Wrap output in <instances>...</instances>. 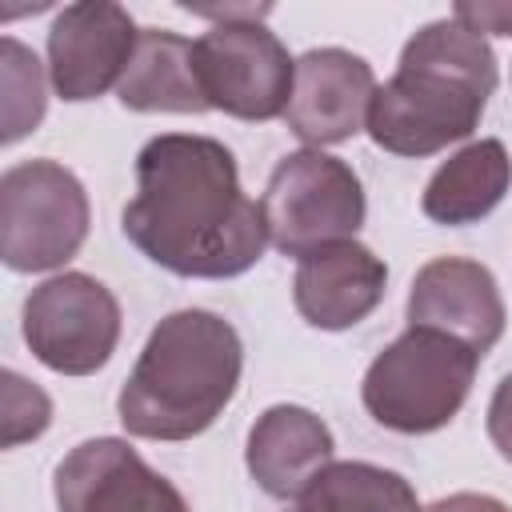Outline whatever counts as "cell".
<instances>
[{
  "label": "cell",
  "mask_w": 512,
  "mask_h": 512,
  "mask_svg": "<svg viewBox=\"0 0 512 512\" xmlns=\"http://www.w3.org/2000/svg\"><path fill=\"white\" fill-rule=\"evenodd\" d=\"M124 236L160 268L192 280L248 272L268 244L264 208L244 196L236 156L212 136L164 132L136 156Z\"/></svg>",
  "instance_id": "cell-1"
},
{
  "label": "cell",
  "mask_w": 512,
  "mask_h": 512,
  "mask_svg": "<svg viewBox=\"0 0 512 512\" xmlns=\"http://www.w3.org/2000/svg\"><path fill=\"white\" fill-rule=\"evenodd\" d=\"M492 92L488 40L452 16L432 20L404 44L392 80L376 88L368 136L392 156H432L476 132Z\"/></svg>",
  "instance_id": "cell-2"
},
{
  "label": "cell",
  "mask_w": 512,
  "mask_h": 512,
  "mask_svg": "<svg viewBox=\"0 0 512 512\" xmlns=\"http://www.w3.org/2000/svg\"><path fill=\"white\" fill-rule=\"evenodd\" d=\"M244 348L236 328L204 308L164 316L128 372L116 412L140 440H192L236 396Z\"/></svg>",
  "instance_id": "cell-3"
},
{
  "label": "cell",
  "mask_w": 512,
  "mask_h": 512,
  "mask_svg": "<svg viewBox=\"0 0 512 512\" xmlns=\"http://www.w3.org/2000/svg\"><path fill=\"white\" fill-rule=\"evenodd\" d=\"M480 352L436 332L412 328L400 332L364 372L360 400L368 416L392 432L424 436L444 428L468 400L476 380Z\"/></svg>",
  "instance_id": "cell-4"
},
{
  "label": "cell",
  "mask_w": 512,
  "mask_h": 512,
  "mask_svg": "<svg viewBox=\"0 0 512 512\" xmlns=\"http://www.w3.org/2000/svg\"><path fill=\"white\" fill-rule=\"evenodd\" d=\"M260 208L268 240L296 260L316 248L356 240L368 216L360 176L340 156H328L320 148L288 152L272 168Z\"/></svg>",
  "instance_id": "cell-5"
},
{
  "label": "cell",
  "mask_w": 512,
  "mask_h": 512,
  "mask_svg": "<svg viewBox=\"0 0 512 512\" xmlns=\"http://www.w3.org/2000/svg\"><path fill=\"white\" fill-rule=\"evenodd\" d=\"M88 192L56 160H24L0 176V256L12 272L68 264L88 240Z\"/></svg>",
  "instance_id": "cell-6"
},
{
  "label": "cell",
  "mask_w": 512,
  "mask_h": 512,
  "mask_svg": "<svg viewBox=\"0 0 512 512\" xmlns=\"http://www.w3.org/2000/svg\"><path fill=\"white\" fill-rule=\"evenodd\" d=\"M192 56L208 108L236 120H276L288 112L296 60L260 20L212 24L192 40Z\"/></svg>",
  "instance_id": "cell-7"
},
{
  "label": "cell",
  "mask_w": 512,
  "mask_h": 512,
  "mask_svg": "<svg viewBox=\"0 0 512 512\" xmlns=\"http://www.w3.org/2000/svg\"><path fill=\"white\" fill-rule=\"evenodd\" d=\"M120 340V304L88 272H60L24 300V344L60 376H92Z\"/></svg>",
  "instance_id": "cell-8"
},
{
  "label": "cell",
  "mask_w": 512,
  "mask_h": 512,
  "mask_svg": "<svg viewBox=\"0 0 512 512\" xmlns=\"http://www.w3.org/2000/svg\"><path fill=\"white\" fill-rule=\"evenodd\" d=\"M52 492L60 512H192L180 488L120 436L76 444L56 464Z\"/></svg>",
  "instance_id": "cell-9"
},
{
  "label": "cell",
  "mask_w": 512,
  "mask_h": 512,
  "mask_svg": "<svg viewBox=\"0 0 512 512\" xmlns=\"http://www.w3.org/2000/svg\"><path fill=\"white\" fill-rule=\"evenodd\" d=\"M140 28L112 0H80L56 12L48 28V76L60 100L80 104L124 80Z\"/></svg>",
  "instance_id": "cell-10"
},
{
  "label": "cell",
  "mask_w": 512,
  "mask_h": 512,
  "mask_svg": "<svg viewBox=\"0 0 512 512\" xmlns=\"http://www.w3.org/2000/svg\"><path fill=\"white\" fill-rule=\"evenodd\" d=\"M376 96L372 64L348 48H312L296 60V84L288 100V128L312 144H344L368 128V108Z\"/></svg>",
  "instance_id": "cell-11"
},
{
  "label": "cell",
  "mask_w": 512,
  "mask_h": 512,
  "mask_svg": "<svg viewBox=\"0 0 512 512\" xmlns=\"http://www.w3.org/2000/svg\"><path fill=\"white\" fill-rule=\"evenodd\" d=\"M504 300L496 276L468 256L428 260L408 292V324L436 328L472 352H488L504 336Z\"/></svg>",
  "instance_id": "cell-12"
},
{
  "label": "cell",
  "mask_w": 512,
  "mask_h": 512,
  "mask_svg": "<svg viewBox=\"0 0 512 512\" xmlns=\"http://www.w3.org/2000/svg\"><path fill=\"white\" fill-rule=\"evenodd\" d=\"M388 288V264L360 240H340L300 256L292 276L296 312L324 332H344L376 312Z\"/></svg>",
  "instance_id": "cell-13"
},
{
  "label": "cell",
  "mask_w": 512,
  "mask_h": 512,
  "mask_svg": "<svg viewBox=\"0 0 512 512\" xmlns=\"http://www.w3.org/2000/svg\"><path fill=\"white\" fill-rule=\"evenodd\" d=\"M332 452L336 440L316 412L300 404H272L264 416H256L244 460L268 496L292 500L332 464Z\"/></svg>",
  "instance_id": "cell-14"
},
{
  "label": "cell",
  "mask_w": 512,
  "mask_h": 512,
  "mask_svg": "<svg viewBox=\"0 0 512 512\" xmlns=\"http://www.w3.org/2000/svg\"><path fill=\"white\" fill-rule=\"evenodd\" d=\"M116 96L132 112H180V116L208 112V100L196 76L192 40L168 28H144L128 72L116 84Z\"/></svg>",
  "instance_id": "cell-15"
},
{
  "label": "cell",
  "mask_w": 512,
  "mask_h": 512,
  "mask_svg": "<svg viewBox=\"0 0 512 512\" xmlns=\"http://www.w3.org/2000/svg\"><path fill=\"white\" fill-rule=\"evenodd\" d=\"M512 184V156L500 140H472L452 152L424 184L420 208L436 224H476L484 220Z\"/></svg>",
  "instance_id": "cell-16"
},
{
  "label": "cell",
  "mask_w": 512,
  "mask_h": 512,
  "mask_svg": "<svg viewBox=\"0 0 512 512\" xmlns=\"http://www.w3.org/2000/svg\"><path fill=\"white\" fill-rule=\"evenodd\" d=\"M300 512H424L412 484L368 460H332L304 492Z\"/></svg>",
  "instance_id": "cell-17"
},
{
  "label": "cell",
  "mask_w": 512,
  "mask_h": 512,
  "mask_svg": "<svg viewBox=\"0 0 512 512\" xmlns=\"http://www.w3.org/2000/svg\"><path fill=\"white\" fill-rule=\"evenodd\" d=\"M0 84H4V128L0 140L16 144L44 120V72L36 52H28L20 40H0Z\"/></svg>",
  "instance_id": "cell-18"
},
{
  "label": "cell",
  "mask_w": 512,
  "mask_h": 512,
  "mask_svg": "<svg viewBox=\"0 0 512 512\" xmlns=\"http://www.w3.org/2000/svg\"><path fill=\"white\" fill-rule=\"evenodd\" d=\"M52 424V400L20 372H4V448L36 440Z\"/></svg>",
  "instance_id": "cell-19"
},
{
  "label": "cell",
  "mask_w": 512,
  "mask_h": 512,
  "mask_svg": "<svg viewBox=\"0 0 512 512\" xmlns=\"http://www.w3.org/2000/svg\"><path fill=\"white\" fill-rule=\"evenodd\" d=\"M452 20L480 36H512V4L500 0H460L452 8Z\"/></svg>",
  "instance_id": "cell-20"
},
{
  "label": "cell",
  "mask_w": 512,
  "mask_h": 512,
  "mask_svg": "<svg viewBox=\"0 0 512 512\" xmlns=\"http://www.w3.org/2000/svg\"><path fill=\"white\" fill-rule=\"evenodd\" d=\"M488 440L512 464V372L496 384V392L488 400Z\"/></svg>",
  "instance_id": "cell-21"
},
{
  "label": "cell",
  "mask_w": 512,
  "mask_h": 512,
  "mask_svg": "<svg viewBox=\"0 0 512 512\" xmlns=\"http://www.w3.org/2000/svg\"><path fill=\"white\" fill-rule=\"evenodd\" d=\"M424 512H512V508L504 500H496V496H484V492H452V496L436 500Z\"/></svg>",
  "instance_id": "cell-22"
}]
</instances>
